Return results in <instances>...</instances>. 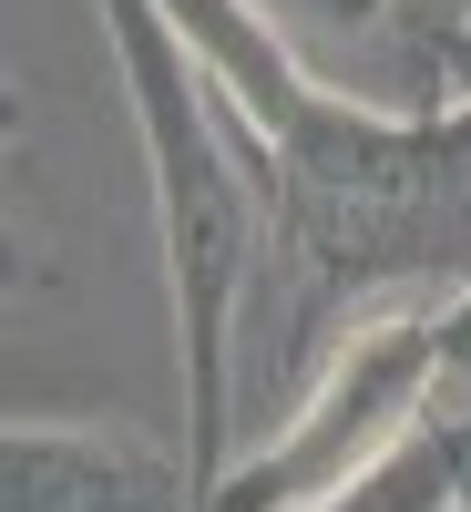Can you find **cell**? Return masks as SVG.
Listing matches in <instances>:
<instances>
[{"label": "cell", "mask_w": 471, "mask_h": 512, "mask_svg": "<svg viewBox=\"0 0 471 512\" xmlns=\"http://www.w3.org/2000/svg\"><path fill=\"white\" fill-rule=\"evenodd\" d=\"M318 512H471V400H441L379 472L328 492Z\"/></svg>", "instance_id": "cell-5"}, {"label": "cell", "mask_w": 471, "mask_h": 512, "mask_svg": "<svg viewBox=\"0 0 471 512\" xmlns=\"http://www.w3.org/2000/svg\"><path fill=\"white\" fill-rule=\"evenodd\" d=\"M93 21L144 164V246L164 277V328H175L185 451L216 492L236 461V338H246L256 256H267V175H256L246 123L216 103L205 62L175 41L154 0H93Z\"/></svg>", "instance_id": "cell-1"}, {"label": "cell", "mask_w": 471, "mask_h": 512, "mask_svg": "<svg viewBox=\"0 0 471 512\" xmlns=\"http://www.w3.org/2000/svg\"><path fill=\"white\" fill-rule=\"evenodd\" d=\"M441 400H451L441 297L431 308H379V318L328 338L308 390L226 461V482L205 492V512H318L328 492H349L359 472H379Z\"/></svg>", "instance_id": "cell-2"}, {"label": "cell", "mask_w": 471, "mask_h": 512, "mask_svg": "<svg viewBox=\"0 0 471 512\" xmlns=\"http://www.w3.org/2000/svg\"><path fill=\"white\" fill-rule=\"evenodd\" d=\"M451 103H471V31H461V52H451Z\"/></svg>", "instance_id": "cell-7"}, {"label": "cell", "mask_w": 471, "mask_h": 512, "mask_svg": "<svg viewBox=\"0 0 471 512\" xmlns=\"http://www.w3.org/2000/svg\"><path fill=\"white\" fill-rule=\"evenodd\" d=\"M461 31H471V0H390L410 113H451V52H461Z\"/></svg>", "instance_id": "cell-6"}, {"label": "cell", "mask_w": 471, "mask_h": 512, "mask_svg": "<svg viewBox=\"0 0 471 512\" xmlns=\"http://www.w3.org/2000/svg\"><path fill=\"white\" fill-rule=\"evenodd\" d=\"M256 11H267V31L328 82V93L379 103V113H410L400 41H390V0H256Z\"/></svg>", "instance_id": "cell-4"}, {"label": "cell", "mask_w": 471, "mask_h": 512, "mask_svg": "<svg viewBox=\"0 0 471 512\" xmlns=\"http://www.w3.org/2000/svg\"><path fill=\"white\" fill-rule=\"evenodd\" d=\"M0 512H205V472H195V451H175L144 420L11 410Z\"/></svg>", "instance_id": "cell-3"}]
</instances>
